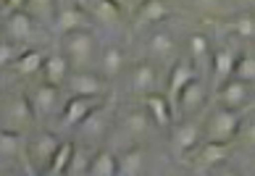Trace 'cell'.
I'll use <instances>...</instances> for the list:
<instances>
[{
	"mask_svg": "<svg viewBox=\"0 0 255 176\" xmlns=\"http://www.w3.org/2000/svg\"><path fill=\"white\" fill-rule=\"evenodd\" d=\"M29 105H32V113L37 118H48L53 116L61 105V95H58V87H50V85H40L32 89L29 95Z\"/></svg>",
	"mask_w": 255,
	"mask_h": 176,
	"instance_id": "9a60e30c",
	"label": "cell"
},
{
	"mask_svg": "<svg viewBox=\"0 0 255 176\" xmlns=\"http://www.w3.org/2000/svg\"><path fill=\"white\" fill-rule=\"evenodd\" d=\"M18 58H21V53H18V48L13 42H0V69L13 66Z\"/></svg>",
	"mask_w": 255,
	"mask_h": 176,
	"instance_id": "e575fe53",
	"label": "cell"
},
{
	"mask_svg": "<svg viewBox=\"0 0 255 176\" xmlns=\"http://www.w3.org/2000/svg\"><path fill=\"white\" fill-rule=\"evenodd\" d=\"M253 174H255V161H253Z\"/></svg>",
	"mask_w": 255,
	"mask_h": 176,
	"instance_id": "60d3db41",
	"label": "cell"
},
{
	"mask_svg": "<svg viewBox=\"0 0 255 176\" xmlns=\"http://www.w3.org/2000/svg\"><path fill=\"white\" fill-rule=\"evenodd\" d=\"M147 55H150V61H153V63L171 58V55H176V40L168 32L150 34V40H147Z\"/></svg>",
	"mask_w": 255,
	"mask_h": 176,
	"instance_id": "d4e9b609",
	"label": "cell"
},
{
	"mask_svg": "<svg viewBox=\"0 0 255 176\" xmlns=\"http://www.w3.org/2000/svg\"><path fill=\"white\" fill-rule=\"evenodd\" d=\"M211 176H242V174H240L237 169H232L229 163H226V166H221V169H216Z\"/></svg>",
	"mask_w": 255,
	"mask_h": 176,
	"instance_id": "d590c367",
	"label": "cell"
},
{
	"mask_svg": "<svg viewBox=\"0 0 255 176\" xmlns=\"http://www.w3.org/2000/svg\"><path fill=\"white\" fill-rule=\"evenodd\" d=\"M34 118L32 113V105H29V97H24V95H18L11 100V105H8V121H11L13 126V132H18V129H24L26 124H29Z\"/></svg>",
	"mask_w": 255,
	"mask_h": 176,
	"instance_id": "484cf974",
	"label": "cell"
},
{
	"mask_svg": "<svg viewBox=\"0 0 255 176\" xmlns=\"http://www.w3.org/2000/svg\"><path fill=\"white\" fill-rule=\"evenodd\" d=\"M42 77H45V85H50V87L66 85V79H69V61L58 53L48 55L42 63Z\"/></svg>",
	"mask_w": 255,
	"mask_h": 176,
	"instance_id": "603a6c76",
	"label": "cell"
},
{
	"mask_svg": "<svg viewBox=\"0 0 255 176\" xmlns=\"http://www.w3.org/2000/svg\"><path fill=\"white\" fill-rule=\"evenodd\" d=\"M90 16L84 13L82 3H55V29L63 34L90 29Z\"/></svg>",
	"mask_w": 255,
	"mask_h": 176,
	"instance_id": "30bf717a",
	"label": "cell"
},
{
	"mask_svg": "<svg viewBox=\"0 0 255 176\" xmlns=\"http://www.w3.org/2000/svg\"><path fill=\"white\" fill-rule=\"evenodd\" d=\"M232 147L234 145H213V142H203L200 147L195 150V158H192V176L195 174H203V176H211L216 169L229 163V155H232Z\"/></svg>",
	"mask_w": 255,
	"mask_h": 176,
	"instance_id": "52a82bcc",
	"label": "cell"
},
{
	"mask_svg": "<svg viewBox=\"0 0 255 176\" xmlns=\"http://www.w3.org/2000/svg\"><path fill=\"white\" fill-rule=\"evenodd\" d=\"M208 53H211V42H208V37H205V34H192V37H190V55H192V63L203 61Z\"/></svg>",
	"mask_w": 255,
	"mask_h": 176,
	"instance_id": "1f68e13d",
	"label": "cell"
},
{
	"mask_svg": "<svg viewBox=\"0 0 255 176\" xmlns=\"http://www.w3.org/2000/svg\"><path fill=\"white\" fill-rule=\"evenodd\" d=\"M129 92H134V95H155L160 92V71L158 66L150 58H142L137 61L134 66L129 69V82H127Z\"/></svg>",
	"mask_w": 255,
	"mask_h": 176,
	"instance_id": "8992f818",
	"label": "cell"
},
{
	"mask_svg": "<svg viewBox=\"0 0 255 176\" xmlns=\"http://www.w3.org/2000/svg\"><path fill=\"white\" fill-rule=\"evenodd\" d=\"M250 13L255 16V3H250Z\"/></svg>",
	"mask_w": 255,
	"mask_h": 176,
	"instance_id": "74e56055",
	"label": "cell"
},
{
	"mask_svg": "<svg viewBox=\"0 0 255 176\" xmlns=\"http://www.w3.org/2000/svg\"><path fill=\"white\" fill-rule=\"evenodd\" d=\"M203 142V124L200 121H182L171 129L168 137V147L179 161H184L190 153H195Z\"/></svg>",
	"mask_w": 255,
	"mask_h": 176,
	"instance_id": "5b68a950",
	"label": "cell"
},
{
	"mask_svg": "<svg viewBox=\"0 0 255 176\" xmlns=\"http://www.w3.org/2000/svg\"><path fill=\"white\" fill-rule=\"evenodd\" d=\"M116 174H119V155L108 150V147H103L90 158L84 176H116Z\"/></svg>",
	"mask_w": 255,
	"mask_h": 176,
	"instance_id": "7402d4cb",
	"label": "cell"
},
{
	"mask_svg": "<svg viewBox=\"0 0 255 176\" xmlns=\"http://www.w3.org/2000/svg\"><path fill=\"white\" fill-rule=\"evenodd\" d=\"M24 176H40V171H37L29 161H24Z\"/></svg>",
	"mask_w": 255,
	"mask_h": 176,
	"instance_id": "8d00e7d4",
	"label": "cell"
},
{
	"mask_svg": "<svg viewBox=\"0 0 255 176\" xmlns=\"http://www.w3.org/2000/svg\"><path fill=\"white\" fill-rule=\"evenodd\" d=\"M90 158H92V155H90ZM87 166H90V161H87V150H82V147L77 145V147H74V158H71V166H69V174L84 176V174H87Z\"/></svg>",
	"mask_w": 255,
	"mask_h": 176,
	"instance_id": "d6a6232c",
	"label": "cell"
},
{
	"mask_svg": "<svg viewBox=\"0 0 255 176\" xmlns=\"http://www.w3.org/2000/svg\"><path fill=\"white\" fill-rule=\"evenodd\" d=\"M82 8L90 18L100 21L103 26H116L121 21V8L116 0H90V3H82Z\"/></svg>",
	"mask_w": 255,
	"mask_h": 176,
	"instance_id": "d6986e66",
	"label": "cell"
},
{
	"mask_svg": "<svg viewBox=\"0 0 255 176\" xmlns=\"http://www.w3.org/2000/svg\"><path fill=\"white\" fill-rule=\"evenodd\" d=\"M145 169H147V145H134L119 155L116 176H142Z\"/></svg>",
	"mask_w": 255,
	"mask_h": 176,
	"instance_id": "e0dca14e",
	"label": "cell"
},
{
	"mask_svg": "<svg viewBox=\"0 0 255 176\" xmlns=\"http://www.w3.org/2000/svg\"><path fill=\"white\" fill-rule=\"evenodd\" d=\"M245 124V113L242 110H226L216 105L203 121V142H213V145H234L237 134Z\"/></svg>",
	"mask_w": 255,
	"mask_h": 176,
	"instance_id": "6da1fadb",
	"label": "cell"
},
{
	"mask_svg": "<svg viewBox=\"0 0 255 176\" xmlns=\"http://www.w3.org/2000/svg\"><path fill=\"white\" fill-rule=\"evenodd\" d=\"M234 79L255 87V55H240L237 66H234Z\"/></svg>",
	"mask_w": 255,
	"mask_h": 176,
	"instance_id": "4dcf8cb0",
	"label": "cell"
},
{
	"mask_svg": "<svg viewBox=\"0 0 255 176\" xmlns=\"http://www.w3.org/2000/svg\"><path fill=\"white\" fill-rule=\"evenodd\" d=\"M124 63H127L124 50H121L119 45H108V48L100 53V61H98V66H100V77L106 79V82L116 79L119 74L124 71Z\"/></svg>",
	"mask_w": 255,
	"mask_h": 176,
	"instance_id": "44dd1931",
	"label": "cell"
},
{
	"mask_svg": "<svg viewBox=\"0 0 255 176\" xmlns=\"http://www.w3.org/2000/svg\"><path fill=\"white\" fill-rule=\"evenodd\" d=\"M111 116H113V108L108 103H103L98 110H92V113L82 121L79 134L84 137V140H103V137H108V132H111Z\"/></svg>",
	"mask_w": 255,
	"mask_h": 176,
	"instance_id": "4fadbf2b",
	"label": "cell"
},
{
	"mask_svg": "<svg viewBox=\"0 0 255 176\" xmlns=\"http://www.w3.org/2000/svg\"><path fill=\"white\" fill-rule=\"evenodd\" d=\"M208 103V89H205V82L197 77L192 85H187L182 89V95L176 97V110L182 116H197Z\"/></svg>",
	"mask_w": 255,
	"mask_h": 176,
	"instance_id": "7c38bea8",
	"label": "cell"
},
{
	"mask_svg": "<svg viewBox=\"0 0 255 176\" xmlns=\"http://www.w3.org/2000/svg\"><path fill=\"white\" fill-rule=\"evenodd\" d=\"M61 48H63V58L71 63H77V66L84 71V66H90L92 61H95V53H98V40L92 29H79V32H71V34H63L61 40Z\"/></svg>",
	"mask_w": 255,
	"mask_h": 176,
	"instance_id": "7a4b0ae2",
	"label": "cell"
},
{
	"mask_svg": "<svg viewBox=\"0 0 255 176\" xmlns=\"http://www.w3.org/2000/svg\"><path fill=\"white\" fill-rule=\"evenodd\" d=\"M3 29L8 32L11 42H26L34 32V18L26 11H16V13L3 18Z\"/></svg>",
	"mask_w": 255,
	"mask_h": 176,
	"instance_id": "ffe728a7",
	"label": "cell"
},
{
	"mask_svg": "<svg viewBox=\"0 0 255 176\" xmlns=\"http://www.w3.org/2000/svg\"><path fill=\"white\" fill-rule=\"evenodd\" d=\"M21 153V134L13 129H3L0 132V155L3 158H16Z\"/></svg>",
	"mask_w": 255,
	"mask_h": 176,
	"instance_id": "f1b7e54d",
	"label": "cell"
},
{
	"mask_svg": "<svg viewBox=\"0 0 255 176\" xmlns=\"http://www.w3.org/2000/svg\"><path fill=\"white\" fill-rule=\"evenodd\" d=\"M211 63H213V89H221L229 79H234L237 55L232 48H219L211 53Z\"/></svg>",
	"mask_w": 255,
	"mask_h": 176,
	"instance_id": "2e32d148",
	"label": "cell"
},
{
	"mask_svg": "<svg viewBox=\"0 0 255 176\" xmlns=\"http://www.w3.org/2000/svg\"><path fill=\"white\" fill-rule=\"evenodd\" d=\"M174 13V5L166 3V0H142V8L137 13V21L139 24H160L166 21L168 16Z\"/></svg>",
	"mask_w": 255,
	"mask_h": 176,
	"instance_id": "cb8c5ba5",
	"label": "cell"
},
{
	"mask_svg": "<svg viewBox=\"0 0 255 176\" xmlns=\"http://www.w3.org/2000/svg\"><path fill=\"white\" fill-rule=\"evenodd\" d=\"M237 142L245 147V150H255V118L253 121L245 118V124H242L240 134H237Z\"/></svg>",
	"mask_w": 255,
	"mask_h": 176,
	"instance_id": "836d02e7",
	"label": "cell"
},
{
	"mask_svg": "<svg viewBox=\"0 0 255 176\" xmlns=\"http://www.w3.org/2000/svg\"><path fill=\"white\" fill-rule=\"evenodd\" d=\"M229 29L237 34V37H245V40H253L255 37V16L250 11H242L234 21L229 24Z\"/></svg>",
	"mask_w": 255,
	"mask_h": 176,
	"instance_id": "f546056e",
	"label": "cell"
},
{
	"mask_svg": "<svg viewBox=\"0 0 255 176\" xmlns=\"http://www.w3.org/2000/svg\"><path fill=\"white\" fill-rule=\"evenodd\" d=\"M153 118L147 116L145 108H134L129 113L121 116V121L116 124V137H129V147L134 145H147L145 140L153 132Z\"/></svg>",
	"mask_w": 255,
	"mask_h": 176,
	"instance_id": "3957f363",
	"label": "cell"
},
{
	"mask_svg": "<svg viewBox=\"0 0 255 176\" xmlns=\"http://www.w3.org/2000/svg\"><path fill=\"white\" fill-rule=\"evenodd\" d=\"M142 108L147 110V116L153 118L155 126H171L174 121V105L168 103L166 95H160V92H155V95H145L142 97Z\"/></svg>",
	"mask_w": 255,
	"mask_h": 176,
	"instance_id": "ac0fdd59",
	"label": "cell"
},
{
	"mask_svg": "<svg viewBox=\"0 0 255 176\" xmlns=\"http://www.w3.org/2000/svg\"><path fill=\"white\" fill-rule=\"evenodd\" d=\"M168 176H187V174H168Z\"/></svg>",
	"mask_w": 255,
	"mask_h": 176,
	"instance_id": "f35d334b",
	"label": "cell"
},
{
	"mask_svg": "<svg viewBox=\"0 0 255 176\" xmlns=\"http://www.w3.org/2000/svg\"><path fill=\"white\" fill-rule=\"evenodd\" d=\"M66 87L74 97H103V92L108 89V82L95 71H77L69 74Z\"/></svg>",
	"mask_w": 255,
	"mask_h": 176,
	"instance_id": "ba28073f",
	"label": "cell"
},
{
	"mask_svg": "<svg viewBox=\"0 0 255 176\" xmlns=\"http://www.w3.org/2000/svg\"><path fill=\"white\" fill-rule=\"evenodd\" d=\"M74 142H61V147H58V153H55V158L50 161V166H48V174L50 176H63V174H69V166H71V158H74Z\"/></svg>",
	"mask_w": 255,
	"mask_h": 176,
	"instance_id": "4316f807",
	"label": "cell"
},
{
	"mask_svg": "<svg viewBox=\"0 0 255 176\" xmlns=\"http://www.w3.org/2000/svg\"><path fill=\"white\" fill-rule=\"evenodd\" d=\"M3 176H18V174H3Z\"/></svg>",
	"mask_w": 255,
	"mask_h": 176,
	"instance_id": "ab89813d",
	"label": "cell"
},
{
	"mask_svg": "<svg viewBox=\"0 0 255 176\" xmlns=\"http://www.w3.org/2000/svg\"><path fill=\"white\" fill-rule=\"evenodd\" d=\"M103 103H106L103 97H71L61 110V129H79L84 118Z\"/></svg>",
	"mask_w": 255,
	"mask_h": 176,
	"instance_id": "9c48e42d",
	"label": "cell"
},
{
	"mask_svg": "<svg viewBox=\"0 0 255 176\" xmlns=\"http://www.w3.org/2000/svg\"><path fill=\"white\" fill-rule=\"evenodd\" d=\"M42 63H45L42 53L26 50V53H21V58H18L13 66H16L18 74H24V77H32V74H40V71H42Z\"/></svg>",
	"mask_w": 255,
	"mask_h": 176,
	"instance_id": "83f0119b",
	"label": "cell"
},
{
	"mask_svg": "<svg viewBox=\"0 0 255 176\" xmlns=\"http://www.w3.org/2000/svg\"><path fill=\"white\" fill-rule=\"evenodd\" d=\"M61 147V140L50 132L45 134H37L34 140L26 145V153H29V163L34 169H45V166H50V161L55 158V153H58Z\"/></svg>",
	"mask_w": 255,
	"mask_h": 176,
	"instance_id": "8fae6325",
	"label": "cell"
},
{
	"mask_svg": "<svg viewBox=\"0 0 255 176\" xmlns=\"http://www.w3.org/2000/svg\"><path fill=\"white\" fill-rule=\"evenodd\" d=\"M195 79H197V66L190 58H179L171 66V74H168V95H171V105H176V97L182 95V89L187 85H192Z\"/></svg>",
	"mask_w": 255,
	"mask_h": 176,
	"instance_id": "5bb4252c",
	"label": "cell"
},
{
	"mask_svg": "<svg viewBox=\"0 0 255 176\" xmlns=\"http://www.w3.org/2000/svg\"><path fill=\"white\" fill-rule=\"evenodd\" d=\"M253 95H255L253 85H245L240 79H229L221 89H216V105L226 108V110H242V113H248L250 108H255Z\"/></svg>",
	"mask_w": 255,
	"mask_h": 176,
	"instance_id": "277c9868",
	"label": "cell"
}]
</instances>
